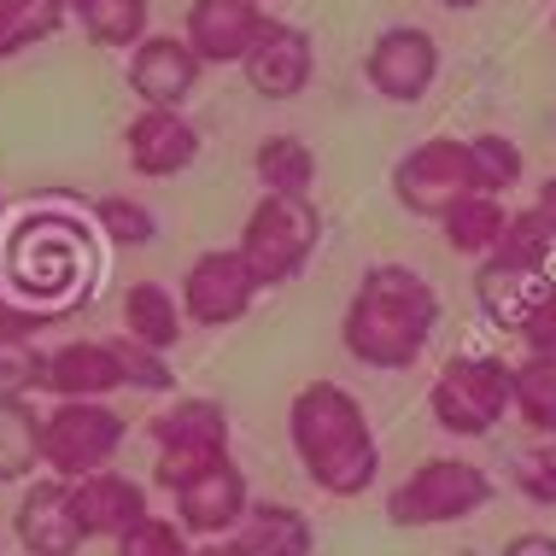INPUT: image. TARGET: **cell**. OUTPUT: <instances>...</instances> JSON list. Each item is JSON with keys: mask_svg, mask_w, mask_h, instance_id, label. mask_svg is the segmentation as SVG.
I'll return each mask as SVG.
<instances>
[{"mask_svg": "<svg viewBox=\"0 0 556 556\" xmlns=\"http://www.w3.org/2000/svg\"><path fill=\"white\" fill-rule=\"evenodd\" d=\"M88 235H94V223L83 229V217L71 212H29L18 223V235L7 240V258H0V288L7 293H24L18 305L29 311H48L59 323L71 305H77V293L88 299V269H94V252H88Z\"/></svg>", "mask_w": 556, "mask_h": 556, "instance_id": "3957f363", "label": "cell"}, {"mask_svg": "<svg viewBox=\"0 0 556 556\" xmlns=\"http://www.w3.org/2000/svg\"><path fill=\"white\" fill-rule=\"evenodd\" d=\"M252 176H258L264 193H299V200H311V188H317V153L299 135H264L258 153H252Z\"/></svg>", "mask_w": 556, "mask_h": 556, "instance_id": "484cf974", "label": "cell"}, {"mask_svg": "<svg viewBox=\"0 0 556 556\" xmlns=\"http://www.w3.org/2000/svg\"><path fill=\"white\" fill-rule=\"evenodd\" d=\"M469 159H475V188L480 193H498V200H504L509 188L528 182V153H521L509 135H498V129L469 135Z\"/></svg>", "mask_w": 556, "mask_h": 556, "instance_id": "f1b7e54d", "label": "cell"}, {"mask_svg": "<svg viewBox=\"0 0 556 556\" xmlns=\"http://www.w3.org/2000/svg\"><path fill=\"white\" fill-rule=\"evenodd\" d=\"M205 77V59L188 48V36H147L129 53V94L147 112H182Z\"/></svg>", "mask_w": 556, "mask_h": 556, "instance_id": "7c38bea8", "label": "cell"}, {"mask_svg": "<svg viewBox=\"0 0 556 556\" xmlns=\"http://www.w3.org/2000/svg\"><path fill=\"white\" fill-rule=\"evenodd\" d=\"M124 153H129V170L135 176H182L193 159H200V129L188 124V112H135L129 129H124Z\"/></svg>", "mask_w": 556, "mask_h": 556, "instance_id": "ac0fdd59", "label": "cell"}, {"mask_svg": "<svg viewBox=\"0 0 556 556\" xmlns=\"http://www.w3.org/2000/svg\"><path fill=\"white\" fill-rule=\"evenodd\" d=\"M188 556H252V551L240 545V533H229V539H200Z\"/></svg>", "mask_w": 556, "mask_h": 556, "instance_id": "74e56055", "label": "cell"}, {"mask_svg": "<svg viewBox=\"0 0 556 556\" xmlns=\"http://www.w3.org/2000/svg\"><path fill=\"white\" fill-rule=\"evenodd\" d=\"M71 24L65 0H0V59H18Z\"/></svg>", "mask_w": 556, "mask_h": 556, "instance_id": "4316f807", "label": "cell"}, {"mask_svg": "<svg viewBox=\"0 0 556 556\" xmlns=\"http://www.w3.org/2000/svg\"><path fill=\"white\" fill-rule=\"evenodd\" d=\"M41 416L29 399H0V486H29L41 469Z\"/></svg>", "mask_w": 556, "mask_h": 556, "instance_id": "d4e9b609", "label": "cell"}, {"mask_svg": "<svg viewBox=\"0 0 556 556\" xmlns=\"http://www.w3.org/2000/svg\"><path fill=\"white\" fill-rule=\"evenodd\" d=\"M521 340H528V352H539V357H556V281H551V293L533 305V317L516 328Z\"/></svg>", "mask_w": 556, "mask_h": 556, "instance_id": "d590c367", "label": "cell"}, {"mask_svg": "<svg viewBox=\"0 0 556 556\" xmlns=\"http://www.w3.org/2000/svg\"><path fill=\"white\" fill-rule=\"evenodd\" d=\"M516 422H528L539 440H556V357L528 352L516 364Z\"/></svg>", "mask_w": 556, "mask_h": 556, "instance_id": "83f0119b", "label": "cell"}, {"mask_svg": "<svg viewBox=\"0 0 556 556\" xmlns=\"http://www.w3.org/2000/svg\"><path fill=\"white\" fill-rule=\"evenodd\" d=\"M53 399H112L124 387L112 340H65L59 352H48V375H41Z\"/></svg>", "mask_w": 556, "mask_h": 556, "instance_id": "d6986e66", "label": "cell"}, {"mask_svg": "<svg viewBox=\"0 0 556 556\" xmlns=\"http://www.w3.org/2000/svg\"><path fill=\"white\" fill-rule=\"evenodd\" d=\"M48 375V352H36V340L7 334L0 328V399H29Z\"/></svg>", "mask_w": 556, "mask_h": 556, "instance_id": "d6a6232c", "label": "cell"}, {"mask_svg": "<svg viewBox=\"0 0 556 556\" xmlns=\"http://www.w3.org/2000/svg\"><path fill=\"white\" fill-rule=\"evenodd\" d=\"M492 475L469 457H428L387 492V521L393 528H457L492 504Z\"/></svg>", "mask_w": 556, "mask_h": 556, "instance_id": "8992f818", "label": "cell"}, {"mask_svg": "<svg viewBox=\"0 0 556 556\" xmlns=\"http://www.w3.org/2000/svg\"><path fill=\"white\" fill-rule=\"evenodd\" d=\"M463 193H480V188H475L469 141H457V135H433V141L410 147V153L393 164V200L410 217H433V223H440Z\"/></svg>", "mask_w": 556, "mask_h": 556, "instance_id": "9c48e42d", "label": "cell"}, {"mask_svg": "<svg viewBox=\"0 0 556 556\" xmlns=\"http://www.w3.org/2000/svg\"><path fill=\"white\" fill-rule=\"evenodd\" d=\"M117 317H124V334L153 345V352H176L188 334V311L182 299H176L170 288H159V281H135V288H124V305H117Z\"/></svg>", "mask_w": 556, "mask_h": 556, "instance_id": "44dd1931", "label": "cell"}, {"mask_svg": "<svg viewBox=\"0 0 556 556\" xmlns=\"http://www.w3.org/2000/svg\"><path fill=\"white\" fill-rule=\"evenodd\" d=\"M247 509H252V486H247V475H240L235 457L212 463L193 486L176 492V521H182L193 539H229V533H240Z\"/></svg>", "mask_w": 556, "mask_h": 556, "instance_id": "2e32d148", "label": "cell"}, {"mask_svg": "<svg viewBox=\"0 0 556 556\" xmlns=\"http://www.w3.org/2000/svg\"><path fill=\"white\" fill-rule=\"evenodd\" d=\"M0 212H7V200H0Z\"/></svg>", "mask_w": 556, "mask_h": 556, "instance_id": "60d3db41", "label": "cell"}, {"mask_svg": "<svg viewBox=\"0 0 556 556\" xmlns=\"http://www.w3.org/2000/svg\"><path fill=\"white\" fill-rule=\"evenodd\" d=\"M240 77H247V88L258 100H299L311 88V77H317V41H311V29L269 18L264 41L247 53Z\"/></svg>", "mask_w": 556, "mask_h": 556, "instance_id": "5bb4252c", "label": "cell"}, {"mask_svg": "<svg viewBox=\"0 0 556 556\" xmlns=\"http://www.w3.org/2000/svg\"><path fill=\"white\" fill-rule=\"evenodd\" d=\"M364 77L381 100L393 106H416L428 100V88L440 83V41L428 36L422 24H393L369 41V59H364Z\"/></svg>", "mask_w": 556, "mask_h": 556, "instance_id": "8fae6325", "label": "cell"}, {"mask_svg": "<svg viewBox=\"0 0 556 556\" xmlns=\"http://www.w3.org/2000/svg\"><path fill=\"white\" fill-rule=\"evenodd\" d=\"M147 433H153V480L164 492H182L193 486L212 463L229 457V440H235V422H229V410H223L217 399H200V393H188V399H176V404H164V410L147 422Z\"/></svg>", "mask_w": 556, "mask_h": 556, "instance_id": "52a82bcc", "label": "cell"}, {"mask_svg": "<svg viewBox=\"0 0 556 556\" xmlns=\"http://www.w3.org/2000/svg\"><path fill=\"white\" fill-rule=\"evenodd\" d=\"M533 212L545 217V229L556 235V176H545V182H539V200H533Z\"/></svg>", "mask_w": 556, "mask_h": 556, "instance_id": "f35d334b", "label": "cell"}, {"mask_svg": "<svg viewBox=\"0 0 556 556\" xmlns=\"http://www.w3.org/2000/svg\"><path fill=\"white\" fill-rule=\"evenodd\" d=\"M498 556H556V533H516Z\"/></svg>", "mask_w": 556, "mask_h": 556, "instance_id": "8d00e7d4", "label": "cell"}, {"mask_svg": "<svg viewBox=\"0 0 556 556\" xmlns=\"http://www.w3.org/2000/svg\"><path fill=\"white\" fill-rule=\"evenodd\" d=\"M258 293L264 288L247 269V258H240V247L200 252V258L188 264V276H182V311H188V323H200V328L247 323V311L258 305Z\"/></svg>", "mask_w": 556, "mask_h": 556, "instance_id": "30bf717a", "label": "cell"}, {"mask_svg": "<svg viewBox=\"0 0 556 556\" xmlns=\"http://www.w3.org/2000/svg\"><path fill=\"white\" fill-rule=\"evenodd\" d=\"M88 223H94V235H106L112 247H129V252H141V247H153V240H159L153 205L129 200V193H106V200H94Z\"/></svg>", "mask_w": 556, "mask_h": 556, "instance_id": "f546056e", "label": "cell"}, {"mask_svg": "<svg viewBox=\"0 0 556 556\" xmlns=\"http://www.w3.org/2000/svg\"><path fill=\"white\" fill-rule=\"evenodd\" d=\"M428 416L451 440H486L504 416H516V364L498 352H457L433 375Z\"/></svg>", "mask_w": 556, "mask_h": 556, "instance_id": "277c9868", "label": "cell"}, {"mask_svg": "<svg viewBox=\"0 0 556 556\" xmlns=\"http://www.w3.org/2000/svg\"><path fill=\"white\" fill-rule=\"evenodd\" d=\"M112 352H117V369H124V387H129V393H170V387H176L170 352H153V345L129 340V334H117Z\"/></svg>", "mask_w": 556, "mask_h": 556, "instance_id": "1f68e13d", "label": "cell"}, {"mask_svg": "<svg viewBox=\"0 0 556 556\" xmlns=\"http://www.w3.org/2000/svg\"><path fill=\"white\" fill-rule=\"evenodd\" d=\"M545 293H551L545 269H516V264H498V258H480V269H475V299L498 328H521Z\"/></svg>", "mask_w": 556, "mask_h": 556, "instance_id": "ffe728a7", "label": "cell"}, {"mask_svg": "<svg viewBox=\"0 0 556 556\" xmlns=\"http://www.w3.org/2000/svg\"><path fill=\"white\" fill-rule=\"evenodd\" d=\"M440 334V293L422 269L410 264H375L364 269V281L345 299V317H340V345L352 364L399 375L416 369L422 352Z\"/></svg>", "mask_w": 556, "mask_h": 556, "instance_id": "6da1fadb", "label": "cell"}, {"mask_svg": "<svg viewBox=\"0 0 556 556\" xmlns=\"http://www.w3.org/2000/svg\"><path fill=\"white\" fill-rule=\"evenodd\" d=\"M129 440V422L106 399H59L41 416V469L59 480H83L117 463Z\"/></svg>", "mask_w": 556, "mask_h": 556, "instance_id": "ba28073f", "label": "cell"}, {"mask_svg": "<svg viewBox=\"0 0 556 556\" xmlns=\"http://www.w3.org/2000/svg\"><path fill=\"white\" fill-rule=\"evenodd\" d=\"M504 223H509V212H504L498 193H463V200L440 217V235H445L451 252H463V258H492L498 240H504Z\"/></svg>", "mask_w": 556, "mask_h": 556, "instance_id": "cb8c5ba5", "label": "cell"}, {"mask_svg": "<svg viewBox=\"0 0 556 556\" xmlns=\"http://www.w3.org/2000/svg\"><path fill=\"white\" fill-rule=\"evenodd\" d=\"M240 545L252 556H311L317 551V528H311L305 509L281 498H252L247 521H240Z\"/></svg>", "mask_w": 556, "mask_h": 556, "instance_id": "7402d4cb", "label": "cell"}, {"mask_svg": "<svg viewBox=\"0 0 556 556\" xmlns=\"http://www.w3.org/2000/svg\"><path fill=\"white\" fill-rule=\"evenodd\" d=\"M551 252H556V235L545 229V217L528 205V212H509L504 240H498V252H492V258L516 264V269H551Z\"/></svg>", "mask_w": 556, "mask_h": 556, "instance_id": "4dcf8cb0", "label": "cell"}, {"mask_svg": "<svg viewBox=\"0 0 556 556\" xmlns=\"http://www.w3.org/2000/svg\"><path fill=\"white\" fill-rule=\"evenodd\" d=\"M71 24L83 29L94 48H141L153 36V0H65Z\"/></svg>", "mask_w": 556, "mask_h": 556, "instance_id": "603a6c76", "label": "cell"}, {"mask_svg": "<svg viewBox=\"0 0 556 556\" xmlns=\"http://www.w3.org/2000/svg\"><path fill=\"white\" fill-rule=\"evenodd\" d=\"M288 445L299 469L328 498H364L381 475V440L352 387L305 381L288 404Z\"/></svg>", "mask_w": 556, "mask_h": 556, "instance_id": "7a4b0ae2", "label": "cell"}, {"mask_svg": "<svg viewBox=\"0 0 556 556\" xmlns=\"http://www.w3.org/2000/svg\"><path fill=\"white\" fill-rule=\"evenodd\" d=\"M445 12H475V7H486V0H440Z\"/></svg>", "mask_w": 556, "mask_h": 556, "instance_id": "ab89813d", "label": "cell"}, {"mask_svg": "<svg viewBox=\"0 0 556 556\" xmlns=\"http://www.w3.org/2000/svg\"><path fill=\"white\" fill-rule=\"evenodd\" d=\"M240 258L258 276V288H288L305 276V264L323 247V212L317 200H299V193H258V205L247 212L240 229Z\"/></svg>", "mask_w": 556, "mask_h": 556, "instance_id": "5b68a950", "label": "cell"}, {"mask_svg": "<svg viewBox=\"0 0 556 556\" xmlns=\"http://www.w3.org/2000/svg\"><path fill=\"white\" fill-rule=\"evenodd\" d=\"M12 533H18L24 556H83V528L71 516V480L41 475L24 486L18 509H12Z\"/></svg>", "mask_w": 556, "mask_h": 556, "instance_id": "9a60e30c", "label": "cell"}, {"mask_svg": "<svg viewBox=\"0 0 556 556\" xmlns=\"http://www.w3.org/2000/svg\"><path fill=\"white\" fill-rule=\"evenodd\" d=\"M509 486L539 509H556V440H533L509 463Z\"/></svg>", "mask_w": 556, "mask_h": 556, "instance_id": "836d02e7", "label": "cell"}, {"mask_svg": "<svg viewBox=\"0 0 556 556\" xmlns=\"http://www.w3.org/2000/svg\"><path fill=\"white\" fill-rule=\"evenodd\" d=\"M264 29H269L264 0H193L182 36L205 65H247V53L264 41Z\"/></svg>", "mask_w": 556, "mask_h": 556, "instance_id": "4fadbf2b", "label": "cell"}, {"mask_svg": "<svg viewBox=\"0 0 556 556\" xmlns=\"http://www.w3.org/2000/svg\"><path fill=\"white\" fill-rule=\"evenodd\" d=\"M188 528L182 521H164V516H147L112 545V556H188Z\"/></svg>", "mask_w": 556, "mask_h": 556, "instance_id": "e575fe53", "label": "cell"}, {"mask_svg": "<svg viewBox=\"0 0 556 556\" xmlns=\"http://www.w3.org/2000/svg\"><path fill=\"white\" fill-rule=\"evenodd\" d=\"M71 516H77L83 539H124L135 521H147V486L129 480L124 469H100V475H83L71 480Z\"/></svg>", "mask_w": 556, "mask_h": 556, "instance_id": "e0dca14e", "label": "cell"}]
</instances>
